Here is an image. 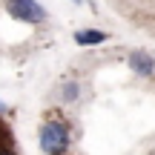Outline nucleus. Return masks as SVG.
<instances>
[{"instance_id":"obj_1","label":"nucleus","mask_w":155,"mask_h":155,"mask_svg":"<svg viewBox=\"0 0 155 155\" xmlns=\"http://www.w3.org/2000/svg\"><path fill=\"white\" fill-rule=\"evenodd\" d=\"M40 150L46 155H66L69 150V127L61 118H49L40 127Z\"/></svg>"},{"instance_id":"obj_2","label":"nucleus","mask_w":155,"mask_h":155,"mask_svg":"<svg viewBox=\"0 0 155 155\" xmlns=\"http://www.w3.org/2000/svg\"><path fill=\"white\" fill-rule=\"evenodd\" d=\"M6 12H9L15 20H23V23L46 20V9L38 3V0H9V3H6Z\"/></svg>"},{"instance_id":"obj_3","label":"nucleus","mask_w":155,"mask_h":155,"mask_svg":"<svg viewBox=\"0 0 155 155\" xmlns=\"http://www.w3.org/2000/svg\"><path fill=\"white\" fill-rule=\"evenodd\" d=\"M127 63H129V69H132L135 75H141V78H152L155 75V58L150 52H144V49H132L129 58H127Z\"/></svg>"},{"instance_id":"obj_4","label":"nucleus","mask_w":155,"mask_h":155,"mask_svg":"<svg viewBox=\"0 0 155 155\" xmlns=\"http://www.w3.org/2000/svg\"><path fill=\"white\" fill-rule=\"evenodd\" d=\"M104 40H106V35L101 29H81V32H75V43L78 46H98Z\"/></svg>"},{"instance_id":"obj_5","label":"nucleus","mask_w":155,"mask_h":155,"mask_svg":"<svg viewBox=\"0 0 155 155\" xmlns=\"http://www.w3.org/2000/svg\"><path fill=\"white\" fill-rule=\"evenodd\" d=\"M78 98H81V83L69 81V83H63V86H61V101L72 104V101H78Z\"/></svg>"},{"instance_id":"obj_6","label":"nucleus","mask_w":155,"mask_h":155,"mask_svg":"<svg viewBox=\"0 0 155 155\" xmlns=\"http://www.w3.org/2000/svg\"><path fill=\"white\" fill-rule=\"evenodd\" d=\"M0 112H6V104H3V101H0Z\"/></svg>"}]
</instances>
